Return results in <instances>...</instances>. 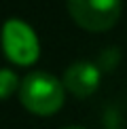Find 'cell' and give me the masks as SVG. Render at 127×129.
<instances>
[{"instance_id":"5b68a950","label":"cell","mask_w":127,"mask_h":129,"mask_svg":"<svg viewBox=\"0 0 127 129\" xmlns=\"http://www.w3.org/2000/svg\"><path fill=\"white\" fill-rule=\"evenodd\" d=\"M15 89H17V76L9 70H4L0 74V93H2V98H9Z\"/></svg>"},{"instance_id":"6da1fadb","label":"cell","mask_w":127,"mask_h":129,"mask_svg":"<svg viewBox=\"0 0 127 129\" xmlns=\"http://www.w3.org/2000/svg\"><path fill=\"white\" fill-rule=\"evenodd\" d=\"M64 85L47 72H34L23 78L19 87L21 104L40 116L55 114L64 104Z\"/></svg>"},{"instance_id":"7a4b0ae2","label":"cell","mask_w":127,"mask_h":129,"mask_svg":"<svg viewBox=\"0 0 127 129\" xmlns=\"http://www.w3.org/2000/svg\"><path fill=\"white\" fill-rule=\"evenodd\" d=\"M68 11L76 25L89 32H104L121 17V0H68Z\"/></svg>"},{"instance_id":"8992f818","label":"cell","mask_w":127,"mask_h":129,"mask_svg":"<svg viewBox=\"0 0 127 129\" xmlns=\"http://www.w3.org/2000/svg\"><path fill=\"white\" fill-rule=\"evenodd\" d=\"M68 129H81V127H68Z\"/></svg>"},{"instance_id":"277c9868","label":"cell","mask_w":127,"mask_h":129,"mask_svg":"<svg viewBox=\"0 0 127 129\" xmlns=\"http://www.w3.org/2000/svg\"><path fill=\"white\" fill-rule=\"evenodd\" d=\"M100 85V70L89 61H76L64 74V87L76 98H89Z\"/></svg>"},{"instance_id":"3957f363","label":"cell","mask_w":127,"mask_h":129,"mask_svg":"<svg viewBox=\"0 0 127 129\" xmlns=\"http://www.w3.org/2000/svg\"><path fill=\"white\" fill-rule=\"evenodd\" d=\"M4 51L9 59L19 66H30L38 59V40L34 30L19 19H11L4 25Z\"/></svg>"}]
</instances>
